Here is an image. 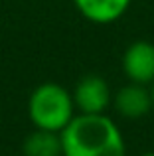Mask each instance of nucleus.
<instances>
[{"label": "nucleus", "mask_w": 154, "mask_h": 156, "mask_svg": "<svg viewBox=\"0 0 154 156\" xmlns=\"http://www.w3.org/2000/svg\"><path fill=\"white\" fill-rule=\"evenodd\" d=\"M115 113L124 121H140L144 119L152 109V95L148 85L131 83L121 85L113 93V107Z\"/></svg>", "instance_id": "obj_5"}, {"label": "nucleus", "mask_w": 154, "mask_h": 156, "mask_svg": "<svg viewBox=\"0 0 154 156\" xmlns=\"http://www.w3.org/2000/svg\"><path fill=\"white\" fill-rule=\"evenodd\" d=\"M63 156H127V138L115 119L105 115H75L61 130Z\"/></svg>", "instance_id": "obj_1"}, {"label": "nucleus", "mask_w": 154, "mask_h": 156, "mask_svg": "<svg viewBox=\"0 0 154 156\" xmlns=\"http://www.w3.org/2000/svg\"><path fill=\"white\" fill-rule=\"evenodd\" d=\"M121 69L127 81L150 87L154 81V44L150 40H135L121 55Z\"/></svg>", "instance_id": "obj_4"}, {"label": "nucleus", "mask_w": 154, "mask_h": 156, "mask_svg": "<svg viewBox=\"0 0 154 156\" xmlns=\"http://www.w3.org/2000/svg\"><path fill=\"white\" fill-rule=\"evenodd\" d=\"M140 156H154V150H148V152H142Z\"/></svg>", "instance_id": "obj_9"}, {"label": "nucleus", "mask_w": 154, "mask_h": 156, "mask_svg": "<svg viewBox=\"0 0 154 156\" xmlns=\"http://www.w3.org/2000/svg\"><path fill=\"white\" fill-rule=\"evenodd\" d=\"M81 18L95 26H111L128 12L132 0H71Z\"/></svg>", "instance_id": "obj_6"}, {"label": "nucleus", "mask_w": 154, "mask_h": 156, "mask_svg": "<svg viewBox=\"0 0 154 156\" xmlns=\"http://www.w3.org/2000/svg\"><path fill=\"white\" fill-rule=\"evenodd\" d=\"M26 113L34 129L61 134V130L75 119L77 109L67 87L55 81H44L30 91Z\"/></svg>", "instance_id": "obj_2"}, {"label": "nucleus", "mask_w": 154, "mask_h": 156, "mask_svg": "<svg viewBox=\"0 0 154 156\" xmlns=\"http://www.w3.org/2000/svg\"><path fill=\"white\" fill-rule=\"evenodd\" d=\"M150 95H152V109H154V81H152V85H150Z\"/></svg>", "instance_id": "obj_8"}, {"label": "nucleus", "mask_w": 154, "mask_h": 156, "mask_svg": "<svg viewBox=\"0 0 154 156\" xmlns=\"http://www.w3.org/2000/svg\"><path fill=\"white\" fill-rule=\"evenodd\" d=\"M113 87L99 73H87L73 85L71 95L77 115H105L113 107Z\"/></svg>", "instance_id": "obj_3"}, {"label": "nucleus", "mask_w": 154, "mask_h": 156, "mask_svg": "<svg viewBox=\"0 0 154 156\" xmlns=\"http://www.w3.org/2000/svg\"><path fill=\"white\" fill-rule=\"evenodd\" d=\"M22 156H63L61 134L34 129L22 140Z\"/></svg>", "instance_id": "obj_7"}]
</instances>
